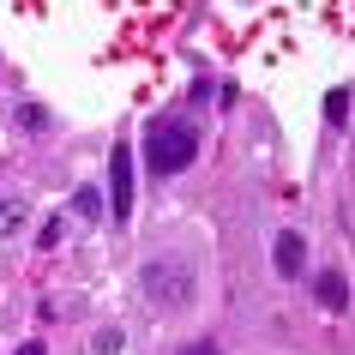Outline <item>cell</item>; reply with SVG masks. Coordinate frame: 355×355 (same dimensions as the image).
I'll return each mask as SVG.
<instances>
[{
  "label": "cell",
  "mask_w": 355,
  "mask_h": 355,
  "mask_svg": "<svg viewBox=\"0 0 355 355\" xmlns=\"http://www.w3.org/2000/svg\"><path fill=\"white\" fill-rule=\"evenodd\" d=\"M96 205H103V199H96V187H85V193H73V211H78V217H85V229H91V217H96Z\"/></svg>",
  "instance_id": "7"
},
{
  "label": "cell",
  "mask_w": 355,
  "mask_h": 355,
  "mask_svg": "<svg viewBox=\"0 0 355 355\" xmlns=\"http://www.w3.org/2000/svg\"><path fill=\"white\" fill-rule=\"evenodd\" d=\"M19 127L24 132H42V127H49V114H42L37 103H24V109H19Z\"/></svg>",
  "instance_id": "9"
},
{
  "label": "cell",
  "mask_w": 355,
  "mask_h": 355,
  "mask_svg": "<svg viewBox=\"0 0 355 355\" xmlns=\"http://www.w3.org/2000/svg\"><path fill=\"white\" fill-rule=\"evenodd\" d=\"M175 355H223V349H217L211 337H199V343H181V349H175Z\"/></svg>",
  "instance_id": "10"
},
{
  "label": "cell",
  "mask_w": 355,
  "mask_h": 355,
  "mask_svg": "<svg viewBox=\"0 0 355 355\" xmlns=\"http://www.w3.org/2000/svg\"><path fill=\"white\" fill-rule=\"evenodd\" d=\"M19 355H42V337H31V343H19Z\"/></svg>",
  "instance_id": "12"
},
{
  "label": "cell",
  "mask_w": 355,
  "mask_h": 355,
  "mask_svg": "<svg viewBox=\"0 0 355 355\" xmlns=\"http://www.w3.org/2000/svg\"><path fill=\"white\" fill-rule=\"evenodd\" d=\"M271 265H277V277H301V271H307V241H301V229H277Z\"/></svg>",
  "instance_id": "4"
},
{
  "label": "cell",
  "mask_w": 355,
  "mask_h": 355,
  "mask_svg": "<svg viewBox=\"0 0 355 355\" xmlns=\"http://www.w3.org/2000/svg\"><path fill=\"white\" fill-rule=\"evenodd\" d=\"M24 229V205H0V235H19Z\"/></svg>",
  "instance_id": "8"
},
{
  "label": "cell",
  "mask_w": 355,
  "mask_h": 355,
  "mask_svg": "<svg viewBox=\"0 0 355 355\" xmlns=\"http://www.w3.org/2000/svg\"><path fill=\"white\" fill-rule=\"evenodd\" d=\"M60 229H67V223H60V217H49V223H42V235H37V241H42V247H55V241H60Z\"/></svg>",
  "instance_id": "11"
},
{
  "label": "cell",
  "mask_w": 355,
  "mask_h": 355,
  "mask_svg": "<svg viewBox=\"0 0 355 355\" xmlns=\"http://www.w3.org/2000/svg\"><path fill=\"white\" fill-rule=\"evenodd\" d=\"M325 121H331V127L349 121V91H331V96H325Z\"/></svg>",
  "instance_id": "6"
},
{
  "label": "cell",
  "mask_w": 355,
  "mask_h": 355,
  "mask_svg": "<svg viewBox=\"0 0 355 355\" xmlns=\"http://www.w3.org/2000/svg\"><path fill=\"white\" fill-rule=\"evenodd\" d=\"M199 157V132L193 121H157L145 132V168L150 175H181V168Z\"/></svg>",
  "instance_id": "1"
},
{
  "label": "cell",
  "mask_w": 355,
  "mask_h": 355,
  "mask_svg": "<svg viewBox=\"0 0 355 355\" xmlns=\"http://www.w3.org/2000/svg\"><path fill=\"white\" fill-rule=\"evenodd\" d=\"M319 301H325L331 313H343V307H349V283L337 277V271H325V277H319Z\"/></svg>",
  "instance_id": "5"
},
{
  "label": "cell",
  "mask_w": 355,
  "mask_h": 355,
  "mask_svg": "<svg viewBox=\"0 0 355 355\" xmlns=\"http://www.w3.org/2000/svg\"><path fill=\"white\" fill-rule=\"evenodd\" d=\"M139 289H145V301H157L163 313H181L193 301V265L187 259H150L145 271H139Z\"/></svg>",
  "instance_id": "2"
},
{
  "label": "cell",
  "mask_w": 355,
  "mask_h": 355,
  "mask_svg": "<svg viewBox=\"0 0 355 355\" xmlns=\"http://www.w3.org/2000/svg\"><path fill=\"white\" fill-rule=\"evenodd\" d=\"M109 217L132 223V139L109 145Z\"/></svg>",
  "instance_id": "3"
}]
</instances>
